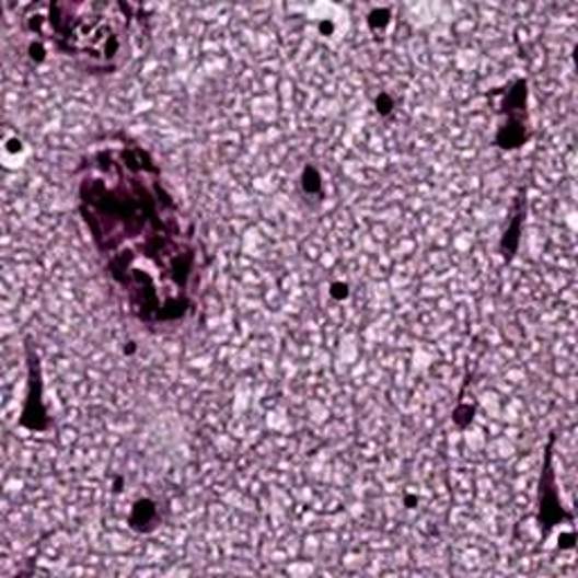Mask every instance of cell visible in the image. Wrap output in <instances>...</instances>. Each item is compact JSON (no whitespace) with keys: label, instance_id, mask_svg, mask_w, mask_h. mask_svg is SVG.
I'll return each mask as SVG.
<instances>
[{"label":"cell","instance_id":"cell-4","mask_svg":"<svg viewBox=\"0 0 578 578\" xmlns=\"http://www.w3.org/2000/svg\"><path fill=\"white\" fill-rule=\"evenodd\" d=\"M129 527L138 533H150L159 527V506L152 499H138L131 509Z\"/></svg>","mask_w":578,"mask_h":578},{"label":"cell","instance_id":"cell-2","mask_svg":"<svg viewBox=\"0 0 578 578\" xmlns=\"http://www.w3.org/2000/svg\"><path fill=\"white\" fill-rule=\"evenodd\" d=\"M140 8L129 3H36L23 12V30L32 42L82 61L89 70L112 72L131 48Z\"/></svg>","mask_w":578,"mask_h":578},{"label":"cell","instance_id":"cell-1","mask_svg":"<svg viewBox=\"0 0 578 578\" xmlns=\"http://www.w3.org/2000/svg\"><path fill=\"white\" fill-rule=\"evenodd\" d=\"M80 210L136 319L176 323L195 310L193 229L148 150L108 144L89 157L80 178Z\"/></svg>","mask_w":578,"mask_h":578},{"label":"cell","instance_id":"cell-3","mask_svg":"<svg viewBox=\"0 0 578 578\" xmlns=\"http://www.w3.org/2000/svg\"><path fill=\"white\" fill-rule=\"evenodd\" d=\"M527 80H518L506 95V123L499 127L495 142L501 150H516L527 140Z\"/></svg>","mask_w":578,"mask_h":578},{"label":"cell","instance_id":"cell-5","mask_svg":"<svg viewBox=\"0 0 578 578\" xmlns=\"http://www.w3.org/2000/svg\"><path fill=\"white\" fill-rule=\"evenodd\" d=\"M301 186H303V190H305L308 195H316V193H321V176H319V172H316L312 165L303 170Z\"/></svg>","mask_w":578,"mask_h":578}]
</instances>
